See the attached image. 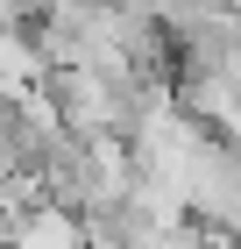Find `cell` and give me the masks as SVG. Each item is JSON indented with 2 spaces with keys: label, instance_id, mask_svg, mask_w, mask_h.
<instances>
[{
  "label": "cell",
  "instance_id": "6da1fadb",
  "mask_svg": "<svg viewBox=\"0 0 241 249\" xmlns=\"http://www.w3.org/2000/svg\"><path fill=\"white\" fill-rule=\"evenodd\" d=\"M7 249H85V213L43 199L21 221H7Z\"/></svg>",
  "mask_w": 241,
  "mask_h": 249
},
{
  "label": "cell",
  "instance_id": "7a4b0ae2",
  "mask_svg": "<svg viewBox=\"0 0 241 249\" xmlns=\"http://www.w3.org/2000/svg\"><path fill=\"white\" fill-rule=\"evenodd\" d=\"M50 86V64H43L36 36H21V29H0V100L15 107V100L43 93Z\"/></svg>",
  "mask_w": 241,
  "mask_h": 249
}]
</instances>
